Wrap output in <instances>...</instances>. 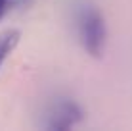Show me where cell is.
Wrapping results in <instances>:
<instances>
[{"instance_id": "1", "label": "cell", "mask_w": 132, "mask_h": 131, "mask_svg": "<svg viewBox=\"0 0 132 131\" xmlns=\"http://www.w3.org/2000/svg\"><path fill=\"white\" fill-rule=\"evenodd\" d=\"M71 17L75 35L82 50L92 58H102L107 48V21L94 0H73Z\"/></svg>"}, {"instance_id": "2", "label": "cell", "mask_w": 132, "mask_h": 131, "mask_svg": "<svg viewBox=\"0 0 132 131\" xmlns=\"http://www.w3.org/2000/svg\"><path fill=\"white\" fill-rule=\"evenodd\" d=\"M84 118L86 112L79 100H75L73 96H67V94H60V96H54L44 106L38 125L48 131H63L80 125Z\"/></svg>"}, {"instance_id": "3", "label": "cell", "mask_w": 132, "mask_h": 131, "mask_svg": "<svg viewBox=\"0 0 132 131\" xmlns=\"http://www.w3.org/2000/svg\"><path fill=\"white\" fill-rule=\"evenodd\" d=\"M19 39H21V35H19V31H15V29H10L4 35H0V67L6 62V58L13 52V48L17 46Z\"/></svg>"}, {"instance_id": "4", "label": "cell", "mask_w": 132, "mask_h": 131, "mask_svg": "<svg viewBox=\"0 0 132 131\" xmlns=\"http://www.w3.org/2000/svg\"><path fill=\"white\" fill-rule=\"evenodd\" d=\"M13 8V0H0V19L6 16V12Z\"/></svg>"}, {"instance_id": "5", "label": "cell", "mask_w": 132, "mask_h": 131, "mask_svg": "<svg viewBox=\"0 0 132 131\" xmlns=\"http://www.w3.org/2000/svg\"><path fill=\"white\" fill-rule=\"evenodd\" d=\"M31 2H33V0H13V8H19L21 10V8H27Z\"/></svg>"}]
</instances>
